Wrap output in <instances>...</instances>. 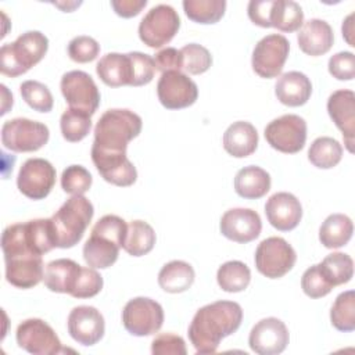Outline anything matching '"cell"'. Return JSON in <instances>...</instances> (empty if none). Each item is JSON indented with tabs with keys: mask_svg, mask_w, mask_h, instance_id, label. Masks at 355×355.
I'll use <instances>...</instances> for the list:
<instances>
[{
	"mask_svg": "<svg viewBox=\"0 0 355 355\" xmlns=\"http://www.w3.org/2000/svg\"><path fill=\"white\" fill-rule=\"evenodd\" d=\"M180 28V18L173 7L158 4L153 7L139 24L140 40L151 47L159 49L169 43Z\"/></svg>",
	"mask_w": 355,
	"mask_h": 355,
	"instance_id": "7",
	"label": "cell"
},
{
	"mask_svg": "<svg viewBox=\"0 0 355 355\" xmlns=\"http://www.w3.org/2000/svg\"><path fill=\"white\" fill-rule=\"evenodd\" d=\"M94 215L93 204L83 196H72L50 218L55 247L71 248L85 234Z\"/></svg>",
	"mask_w": 355,
	"mask_h": 355,
	"instance_id": "4",
	"label": "cell"
},
{
	"mask_svg": "<svg viewBox=\"0 0 355 355\" xmlns=\"http://www.w3.org/2000/svg\"><path fill=\"white\" fill-rule=\"evenodd\" d=\"M312 93V83L309 78L298 71H290L277 78L275 85V94L277 100L288 107L304 105Z\"/></svg>",
	"mask_w": 355,
	"mask_h": 355,
	"instance_id": "25",
	"label": "cell"
},
{
	"mask_svg": "<svg viewBox=\"0 0 355 355\" xmlns=\"http://www.w3.org/2000/svg\"><path fill=\"white\" fill-rule=\"evenodd\" d=\"M329 72L338 80H351L355 76V55L351 51H340L330 57Z\"/></svg>",
	"mask_w": 355,
	"mask_h": 355,
	"instance_id": "47",
	"label": "cell"
},
{
	"mask_svg": "<svg viewBox=\"0 0 355 355\" xmlns=\"http://www.w3.org/2000/svg\"><path fill=\"white\" fill-rule=\"evenodd\" d=\"M25 103L39 112H49L53 108V96L46 85L37 80H25L19 86Z\"/></svg>",
	"mask_w": 355,
	"mask_h": 355,
	"instance_id": "40",
	"label": "cell"
},
{
	"mask_svg": "<svg viewBox=\"0 0 355 355\" xmlns=\"http://www.w3.org/2000/svg\"><path fill=\"white\" fill-rule=\"evenodd\" d=\"M290 43L286 36L272 33L262 37L254 47L251 65L261 78H276L280 75L288 57Z\"/></svg>",
	"mask_w": 355,
	"mask_h": 355,
	"instance_id": "12",
	"label": "cell"
},
{
	"mask_svg": "<svg viewBox=\"0 0 355 355\" xmlns=\"http://www.w3.org/2000/svg\"><path fill=\"white\" fill-rule=\"evenodd\" d=\"M61 93L69 108L89 114L90 116L100 105V92L93 78L85 71H69L60 82Z\"/></svg>",
	"mask_w": 355,
	"mask_h": 355,
	"instance_id": "11",
	"label": "cell"
},
{
	"mask_svg": "<svg viewBox=\"0 0 355 355\" xmlns=\"http://www.w3.org/2000/svg\"><path fill=\"white\" fill-rule=\"evenodd\" d=\"M68 333L79 344L90 347L97 344L105 330L104 318L98 309L90 305L75 306L68 315Z\"/></svg>",
	"mask_w": 355,
	"mask_h": 355,
	"instance_id": "17",
	"label": "cell"
},
{
	"mask_svg": "<svg viewBox=\"0 0 355 355\" xmlns=\"http://www.w3.org/2000/svg\"><path fill=\"white\" fill-rule=\"evenodd\" d=\"M154 62H155V68L162 73L168 71L183 69L182 53L175 47H166L159 50L154 57Z\"/></svg>",
	"mask_w": 355,
	"mask_h": 355,
	"instance_id": "50",
	"label": "cell"
},
{
	"mask_svg": "<svg viewBox=\"0 0 355 355\" xmlns=\"http://www.w3.org/2000/svg\"><path fill=\"white\" fill-rule=\"evenodd\" d=\"M128 54L132 61V73H133L130 86H143L150 83L155 72L154 58L140 51H130Z\"/></svg>",
	"mask_w": 355,
	"mask_h": 355,
	"instance_id": "45",
	"label": "cell"
},
{
	"mask_svg": "<svg viewBox=\"0 0 355 355\" xmlns=\"http://www.w3.org/2000/svg\"><path fill=\"white\" fill-rule=\"evenodd\" d=\"M258 147V132L245 121L233 122L223 133V148L236 158L251 155Z\"/></svg>",
	"mask_w": 355,
	"mask_h": 355,
	"instance_id": "27",
	"label": "cell"
},
{
	"mask_svg": "<svg viewBox=\"0 0 355 355\" xmlns=\"http://www.w3.org/2000/svg\"><path fill=\"white\" fill-rule=\"evenodd\" d=\"M270 189V175L257 165L241 168L234 176L236 193L247 200L263 197Z\"/></svg>",
	"mask_w": 355,
	"mask_h": 355,
	"instance_id": "29",
	"label": "cell"
},
{
	"mask_svg": "<svg viewBox=\"0 0 355 355\" xmlns=\"http://www.w3.org/2000/svg\"><path fill=\"white\" fill-rule=\"evenodd\" d=\"M275 0H251L247 7L248 18L258 26L272 28L270 18L273 11Z\"/></svg>",
	"mask_w": 355,
	"mask_h": 355,
	"instance_id": "49",
	"label": "cell"
},
{
	"mask_svg": "<svg viewBox=\"0 0 355 355\" xmlns=\"http://www.w3.org/2000/svg\"><path fill=\"white\" fill-rule=\"evenodd\" d=\"M141 118L125 108L105 111L96 123L92 155L126 154L128 143L141 132Z\"/></svg>",
	"mask_w": 355,
	"mask_h": 355,
	"instance_id": "2",
	"label": "cell"
},
{
	"mask_svg": "<svg viewBox=\"0 0 355 355\" xmlns=\"http://www.w3.org/2000/svg\"><path fill=\"white\" fill-rule=\"evenodd\" d=\"M301 287L302 291L311 298L324 297L333 290V286L326 280V277L320 272L319 265H312L304 272L301 277Z\"/></svg>",
	"mask_w": 355,
	"mask_h": 355,
	"instance_id": "44",
	"label": "cell"
},
{
	"mask_svg": "<svg viewBox=\"0 0 355 355\" xmlns=\"http://www.w3.org/2000/svg\"><path fill=\"white\" fill-rule=\"evenodd\" d=\"M298 46L302 53L318 57L326 54L334 42L331 26L319 18H312L302 24L297 35Z\"/></svg>",
	"mask_w": 355,
	"mask_h": 355,
	"instance_id": "22",
	"label": "cell"
},
{
	"mask_svg": "<svg viewBox=\"0 0 355 355\" xmlns=\"http://www.w3.org/2000/svg\"><path fill=\"white\" fill-rule=\"evenodd\" d=\"M49 49V39L39 31H28L15 42L6 43L0 49V71L15 78L28 72L42 61Z\"/></svg>",
	"mask_w": 355,
	"mask_h": 355,
	"instance_id": "5",
	"label": "cell"
},
{
	"mask_svg": "<svg viewBox=\"0 0 355 355\" xmlns=\"http://www.w3.org/2000/svg\"><path fill=\"white\" fill-rule=\"evenodd\" d=\"M183 57V69L190 75H200L212 65L211 53L201 44L189 43L180 49Z\"/></svg>",
	"mask_w": 355,
	"mask_h": 355,
	"instance_id": "41",
	"label": "cell"
},
{
	"mask_svg": "<svg viewBox=\"0 0 355 355\" xmlns=\"http://www.w3.org/2000/svg\"><path fill=\"white\" fill-rule=\"evenodd\" d=\"M98 53L100 44L97 43V40L86 35L76 36L68 43V55L75 62H90L97 58Z\"/></svg>",
	"mask_w": 355,
	"mask_h": 355,
	"instance_id": "43",
	"label": "cell"
},
{
	"mask_svg": "<svg viewBox=\"0 0 355 355\" xmlns=\"http://www.w3.org/2000/svg\"><path fill=\"white\" fill-rule=\"evenodd\" d=\"M92 161L101 178L111 184L128 187L137 179V171L126 154L92 155Z\"/></svg>",
	"mask_w": 355,
	"mask_h": 355,
	"instance_id": "23",
	"label": "cell"
},
{
	"mask_svg": "<svg viewBox=\"0 0 355 355\" xmlns=\"http://www.w3.org/2000/svg\"><path fill=\"white\" fill-rule=\"evenodd\" d=\"M122 323L132 336H151L162 327L164 309L151 298L136 297L123 306Z\"/></svg>",
	"mask_w": 355,
	"mask_h": 355,
	"instance_id": "9",
	"label": "cell"
},
{
	"mask_svg": "<svg viewBox=\"0 0 355 355\" xmlns=\"http://www.w3.org/2000/svg\"><path fill=\"white\" fill-rule=\"evenodd\" d=\"M243 309L234 301H215L201 306L189 326V338L197 354L216 352L222 338L241 324Z\"/></svg>",
	"mask_w": 355,
	"mask_h": 355,
	"instance_id": "1",
	"label": "cell"
},
{
	"mask_svg": "<svg viewBox=\"0 0 355 355\" xmlns=\"http://www.w3.org/2000/svg\"><path fill=\"white\" fill-rule=\"evenodd\" d=\"M6 280L18 288H32L44 276L43 259L40 255H17L4 258Z\"/></svg>",
	"mask_w": 355,
	"mask_h": 355,
	"instance_id": "21",
	"label": "cell"
},
{
	"mask_svg": "<svg viewBox=\"0 0 355 355\" xmlns=\"http://www.w3.org/2000/svg\"><path fill=\"white\" fill-rule=\"evenodd\" d=\"M194 269L184 261H171L165 263L158 273V284L166 293H183L194 283Z\"/></svg>",
	"mask_w": 355,
	"mask_h": 355,
	"instance_id": "30",
	"label": "cell"
},
{
	"mask_svg": "<svg viewBox=\"0 0 355 355\" xmlns=\"http://www.w3.org/2000/svg\"><path fill=\"white\" fill-rule=\"evenodd\" d=\"M82 266L72 259L60 258L47 263L44 269V286L53 293L72 294L78 283Z\"/></svg>",
	"mask_w": 355,
	"mask_h": 355,
	"instance_id": "26",
	"label": "cell"
},
{
	"mask_svg": "<svg viewBox=\"0 0 355 355\" xmlns=\"http://www.w3.org/2000/svg\"><path fill=\"white\" fill-rule=\"evenodd\" d=\"M352 18H354V14H349V15L345 18V21L343 22V28H341V29H343V36L345 37V40L348 42L349 46H355L354 40L351 39V36H352V33H354Z\"/></svg>",
	"mask_w": 355,
	"mask_h": 355,
	"instance_id": "52",
	"label": "cell"
},
{
	"mask_svg": "<svg viewBox=\"0 0 355 355\" xmlns=\"http://www.w3.org/2000/svg\"><path fill=\"white\" fill-rule=\"evenodd\" d=\"M327 112L334 125L341 130L347 150L354 153L355 93L347 89L333 92L327 100Z\"/></svg>",
	"mask_w": 355,
	"mask_h": 355,
	"instance_id": "19",
	"label": "cell"
},
{
	"mask_svg": "<svg viewBox=\"0 0 355 355\" xmlns=\"http://www.w3.org/2000/svg\"><path fill=\"white\" fill-rule=\"evenodd\" d=\"M119 248H122L121 244L112 237L92 230L83 245V259L90 268L107 269L118 259Z\"/></svg>",
	"mask_w": 355,
	"mask_h": 355,
	"instance_id": "24",
	"label": "cell"
},
{
	"mask_svg": "<svg viewBox=\"0 0 355 355\" xmlns=\"http://www.w3.org/2000/svg\"><path fill=\"white\" fill-rule=\"evenodd\" d=\"M98 78L110 87L132 85V61L129 54L108 53L96 65Z\"/></svg>",
	"mask_w": 355,
	"mask_h": 355,
	"instance_id": "28",
	"label": "cell"
},
{
	"mask_svg": "<svg viewBox=\"0 0 355 355\" xmlns=\"http://www.w3.org/2000/svg\"><path fill=\"white\" fill-rule=\"evenodd\" d=\"M4 258L17 255H43L55 248L51 219H32L14 223L4 229L1 236Z\"/></svg>",
	"mask_w": 355,
	"mask_h": 355,
	"instance_id": "3",
	"label": "cell"
},
{
	"mask_svg": "<svg viewBox=\"0 0 355 355\" xmlns=\"http://www.w3.org/2000/svg\"><path fill=\"white\" fill-rule=\"evenodd\" d=\"M343 158V146L333 137L322 136L312 141L308 150V159L320 169L336 166Z\"/></svg>",
	"mask_w": 355,
	"mask_h": 355,
	"instance_id": "34",
	"label": "cell"
},
{
	"mask_svg": "<svg viewBox=\"0 0 355 355\" xmlns=\"http://www.w3.org/2000/svg\"><path fill=\"white\" fill-rule=\"evenodd\" d=\"M92 175L82 165H69L62 171L61 187L72 196H83L92 186Z\"/></svg>",
	"mask_w": 355,
	"mask_h": 355,
	"instance_id": "42",
	"label": "cell"
},
{
	"mask_svg": "<svg viewBox=\"0 0 355 355\" xmlns=\"http://www.w3.org/2000/svg\"><path fill=\"white\" fill-rule=\"evenodd\" d=\"M304 24V11L293 0H275L270 26L282 32H295Z\"/></svg>",
	"mask_w": 355,
	"mask_h": 355,
	"instance_id": "36",
	"label": "cell"
},
{
	"mask_svg": "<svg viewBox=\"0 0 355 355\" xmlns=\"http://www.w3.org/2000/svg\"><path fill=\"white\" fill-rule=\"evenodd\" d=\"M255 268L268 279H280L288 273L297 261L294 248L282 237H268L255 250Z\"/></svg>",
	"mask_w": 355,
	"mask_h": 355,
	"instance_id": "8",
	"label": "cell"
},
{
	"mask_svg": "<svg viewBox=\"0 0 355 355\" xmlns=\"http://www.w3.org/2000/svg\"><path fill=\"white\" fill-rule=\"evenodd\" d=\"M318 265L326 280L333 287L348 283L354 275V261L344 252H331Z\"/></svg>",
	"mask_w": 355,
	"mask_h": 355,
	"instance_id": "35",
	"label": "cell"
},
{
	"mask_svg": "<svg viewBox=\"0 0 355 355\" xmlns=\"http://www.w3.org/2000/svg\"><path fill=\"white\" fill-rule=\"evenodd\" d=\"M183 10L186 15L197 24H215L226 10L225 0H184Z\"/></svg>",
	"mask_w": 355,
	"mask_h": 355,
	"instance_id": "37",
	"label": "cell"
},
{
	"mask_svg": "<svg viewBox=\"0 0 355 355\" xmlns=\"http://www.w3.org/2000/svg\"><path fill=\"white\" fill-rule=\"evenodd\" d=\"M288 341V330L277 318L261 319L248 336L250 348L259 355H277L286 349Z\"/></svg>",
	"mask_w": 355,
	"mask_h": 355,
	"instance_id": "16",
	"label": "cell"
},
{
	"mask_svg": "<svg viewBox=\"0 0 355 355\" xmlns=\"http://www.w3.org/2000/svg\"><path fill=\"white\" fill-rule=\"evenodd\" d=\"M147 0H112L111 7L122 18L136 17L144 7Z\"/></svg>",
	"mask_w": 355,
	"mask_h": 355,
	"instance_id": "51",
	"label": "cell"
},
{
	"mask_svg": "<svg viewBox=\"0 0 355 355\" xmlns=\"http://www.w3.org/2000/svg\"><path fill=\"white\" fill-rule=\"evenodd\" d=\"M15 337L18 345L33 355H54L62 351L61 341L53 327L37 318L19 323Z\"/></svg>",
	"mask_w": 355,
	"mask_h": 355,
	"instance_id": "13",
	"label": "cell"
},
{
	"mask_svg": "<svg viewBox=\"0 0 355 355\" xmlns=\"http://www.w3.org/2000/svg\"><path fill=\"white\" fill-rule=\"evenodd\" d=\"M219 229L226 239L245 244L261 234L262 222L254 209L232 208L222 215Z\"/></svg>",
	"mask_w": 355,
	"mask_h": 355,
	"instance_id": "18",
	"label": "cell"
},
{
	"mask_svg": "<svg viewBox=\"0 0 355 355\" xmlns=\"http://www.w3.org/2000/svg\"><path fill=\"white\" fill-rule=\"evenodd\" d=\"M55 184V169L44 158H29L19 168L18 190L31 200L47 197Z\"/></svg>",
	"mask_w": 355,
	"mask_h": 355,
	"instance_id": "14",
	"label": "cell"
},
{
	"mask_svg": "<svg viewBox=\"0 0 355 355\" xmlns=\"http://www.w3.org/2000/svg\"><path fill=\"white\" fill-rule=\"evenodd\" d=\"M354 233V225L349 216L344 214H331L319 229V240L326 248H340L345 245Z\"/></svg>",
	"mask_w": 355,
	"mask_h": 355,
	"instance_id": "31",
	"label": "cell"
},
{
	"mask_svg": "<svg viewBox=\"0 0 355 355\" xmlns=\"http://www.w3.org/2000/svg\"><path fill=\"white\" fill-rule=\"evenodd\" d=\"M60 129L62 137L67 141L76 143L85 139L92 129L90 115L73 108H68L62 112L60 119Z\"/></svg>",
	"mask_w": 355,
	"mask_h": 355,
	"instance_id": "39",
	"label": "cell"
},
{
	"mask_svg": "<svg viewBox=\"0 0 355 355\" xmlns=\"http://www.w3.org/2000/svg\"><path fill=\"white\" fill-rule=\"evenodd\" d=\"M155 240V232L147 222L132 220L128 225L122 248L132 257H141L154 248Z\"/></svg>",
	"mask_w": 355,
	"mask_h": 355,
	"instance_id": "32",
	"label": "cell"
},
{
	"mask_svg": "<svg viewBox=\"0 0 355 355\" xmlns=\"http://www.w3.org/2000/svg\"><path fill=\"white\" fill-rule=\"evenodd\" d=\"M216 282L226 293H240L251 282V270L241 261H227L216 272Z\"/></svg>",
	"mask_w": 355,
	"mask_h": 355,
	"instance_id": "33",
	"label": "cell"
},
{
	"mask_svg": "<svg viewBox=\"0 0 355 355\" xmlns=\"http://www.w3.org/2000/svg\"><path fill=\"white\" fill-rule=\"evenodd\" d=\"M159 103L168 110L190 107L198 97V87L186 73L180 71L164 72L157 83Z\"/></svg>",
	"mask_w": 355,
	"mask_h": 355,
	"instance_id": "15",
	"label": "cell"
},
{
	"mask_svg": "<svg viewBox=\"0 0 355 355\" xmlns=\"http://www.w3.org/2000/svg\"><path fill=\"white\" fill-rule=\"evenodd\" d=\"M265 214L275 229L288 232L295 229L301 222L302 207L294 194L279 191L268 198L265 204Z\"/></svg>",
	"mask_w": 355,
	"mask_h": 355,
	"instance_id": "20",
	"label": "cell"
},
{
	"mask_svg": "<svg viewBox=\"0 0 355 355\" xmlns=\"http://www.w3.org/2000/svg\"><path fill=\"white\" fill-rule=\"evenodd\" d=\"M50 137L49 128L28 118H14L1 126V143L14 153H32L40 150Z\"/></svg>",
	"mask_w": 355,
	"mask_h": 355,
	"instance_id": "6",
	"label": "cell"
},
{
	"mask_svg": "<svg viewBox=\"0 0 355 355\" xmlns=\"http://www.w3.org/2000/svg\"><path fill=\"white\" fill-rule=\"evenodd\" d=\"M331 324L338 331L355 330V293L354 290L344 291L337 295L330 309Z\"/></svg>",
	"mask_w": 355,
	"mask_h": 355,
	"instance_id": "38",
	"label": "cell"
},
{
	"mask_svg": "<svg viewBox=\"0 0 355 355\" xmlns=\"http://www.w3.org/2000/svg\"><path fill=\"white\" fill-rule=\"evenodd\" d=\"M263 135L272 148L284 154H295L305 146L306 122L300 115L286 114L269 122Z\"/></svg>",
	"mask_w": 355,
	"mask_h": 355,
	"instance_id": "10",
	"label": "cell"
},
{
	"mask_svg": "<svg viewBox=\"0 0 355 355\" xmlns=\"http://www.w3.org/2000/svg\"><path fill=\"white\" fill-rule=\"evenodd\" d=\"M103 284V276L94 268L82 266L78 283L71 295L75 298H92L101 291Z\"/></svg>",
	"mask_w": 355,
	"mask_h": 355,
	"instance_id": "46",
	"label": "cell"
},
{
	"mask_svg": "<svg viewBox=\"0 0 355 355\" xmlns=\"http://www.w3.org/2000/svg\"><path fill=\"white\" fill-rule=\"evenodd\" d=\"M151 352L154 355H186V344L180 336L172 333L158 334L151 343Z\"/></svg>",
	"mask_w": 355,
	"mask_h": 355,
	"instance_id": "48",
	"label": "cell"
}]
</instances>
